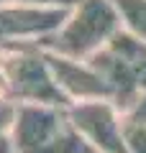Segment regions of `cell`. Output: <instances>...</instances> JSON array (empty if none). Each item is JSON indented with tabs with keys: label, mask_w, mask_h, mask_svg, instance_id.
<instances>
[{
	"label": "cell",
	"mask_w": 146,
	"mask_h": 153,
	"mask_svg": "<svg viewBox=\"0 0 146 153\" xmlns=\"http://www.w3.org/2000/svg\"><path fill=\"white\" fill-rule=\"evenodd\" d=\"M0 94L13 105L69 107L54 82L41 44L0 46Z\"/></svg>",
	"instance_id": "cell-1"
},
{
	"label": "cell",
	"mask_w": 146,
	"mask_h": 153,
	"mask_svg": "<svg viewBox=\"0 0 146 153\" xmlns=\"http://www.w3.org/2000/svg\"><path fill=\"white\" fill-rule=\"evenodd\" d=\"M123 28L113 0H77L67 10L62 28L49 38L44 49L69 59H92Z\"/></svg>",
	"instance_id": "cell-2"
},
{
	"label": "cell",
	"mask_w": 146,
	"mask_h": 153,
	"mask_svg": "<svg viewBox=\"0 0 146 153\" xmlns=\"http://www.w3.org/2000/svg\"><path fill=\"white\" fill-rule=\"evenodd\" d=\"M87 61L103 76L108 100L120 112H126L131 102L146 89V44L123 28L103 51H97Z\"/></svg>",
	"instance_id": "cell-3"
},
{
	"label": "cell",
	"mask_w": 146,
	"mask_h": 153,
	"mask_svg": "<svg viewBox=\"0 0 146 153\" xmlns=\"http://www.w3.org/2000/svg\"><path fill=\"white\" fill-rule=\"evenodd\" d=\"M67 128H69L67 107L16 105L11 143L16 153H56Z\"/></svg>",
	"instance_id": "cell-4"
},
{
	"label": "cell",
	"mask_w": 146,
	"mask_h": 153,
	"mask_svg": "<svg viewBox=\"0 0 146 153\" xmlns=\"http://www.w3.org/2000/svg\"><path fill=\"white\" fill-rule=\"evenodd\" d=\"M69 8H41L28 3H0V46L46 44L62 28Z\"/></svg>",
	"instance_id": "cell-5"
},
{
	"label": "cell",
	"mask_w": 146,
	"mask_h": 153,
	"mask_svg": "<svg viewBox=\"0 0 146 153\" xmlns=\"http://www.w3.org/2000/svg\"><path fill=\"white\" fill-rule=\"evenodd\" d=\"M67 117H69V125L90 146H95L97 151H103V153H128L123 112L110 100L69 105L67 107Z\"/></svg>",
	"instance_id": "cell-6"
},
{
	"label": "cell",
	"mask_w": 146,
	"mask_h": 153,
	"mask_svg": "<svg viewBox=\"0 0 146 153\" xmlns=\"http://www.w3.org/2000/svg\"><path fill=\"white\" fill-rule=\"evenodd\" d=\"M46 59H49L56 87L69 105L108 100V87L90 61L69 59V56L54 54V51H46Z\"/></svg>",
	"instance_id": "cell-7"
},
{
	"label": "cell",
	"mask_w": 146,
	"mask_h": 153,
	"mask_svg": "<svg viewBox=\"0 0 146 153\" xmlns=\"http://www.w3.org/2000/svg\"><path fill=\"white\" fill-rule=\"evenodd\" d=\"M118 8L123 31L133 33L146 44V0H113Z\"/></svg>",
	"instance_id": "cell-8"
},
{
	"label": "cell",
	"mask_w": 146,
	"mask_h": 153,
	"mask_svg": "<svg viewBox=\"0 0 146 153\" xmlns=\"http://www.w3.org/2000/svg\"><path fill=\"white\" fill-rule=\"evenodd\" d=\"M56 153H103V151H97L95 146H90V143L69 125L67 133H64V138H62V143H59V148H56Z\"/></svg>",
	"instance_id": "cell-9"
},
{
	"label": "cell",
	"mask_w": 146,
	"mask_h": 153,
	"mask_svg": "<svg viewBox=\"0 0 146 153\" xmlns=\"http://www.w3.org/2000/svg\"><path fill=\"white\" fill-rule=\"evenodd\" d=\"M123 120L131 123V125L146 128V89L133 100V102H131V107L123 112Z\"/></svg>",
	"instance_id": "cell-10"
},
{
	"label": "cell",
	"mask_w": 146,
	"mask_h": 153,
	"mask_svg": "<svg viewBox=\"0 0 146 153\" xmlns=\"http://www.w3.org/2000/svg\"><path fill=\"white\" fill-rule=\"evenodd\" d=\"M126 146L128 153H146V128L126 123Z\"/></svg>",
	"instance_id": "cell-11"
},
{
	"label": "cell",
	"mask_w": 146,
	"mask_h": 153,
	"mask_svg": "<svg viewBox=\"0 0 146 153\" xmlns=\"http://www.w3.org/2000/svg\"><path fill=\"white\" fill-rule=\"evenodd\" d=\"M13 117H16V105L0 94V143H3L8 135H11Z\"/></svg>",
	"instance_id": "cell-12"
},
{
	"label": "cell",
	"mask_w": 146,
	"mask_h": 153,
	"mask_svg": "<svg viewBox=\"0 0 146 153\" xmlns=\"http://www.w3.org/2000/svg\"><path fill=\"white\" fill-rule=\"evenodd\" d=\"M16 3H28V5H41V8H72L77 0H16Z\"/></svg>",
	"instance_id": "cell-13"
},
{
	"label": "cell",
	"mask_w": 146,
	"mask_h": 153,
	"mask_svg": "<svg viewBox=\"0 0 146 153\" xmlns=\"http://www.w3.org/2000/svg\"><path fill=\"white\" fill-rule=\"evenodd\" d=\"M0 153H16V148H13V143H11V135L0 143Z\"/></svg>",
	"instance_id": "cell-14"
},
{
	"label": "cell",
	"mask_w": 146,
	"mask_h": 153,
	"mask_svg": "<svg viewBox=\"0 0 146 153\" xmlns=\"http://www.w3.org/2000/svg\"><path fill=\"white\" fill-rule=\"evenodd\" d=\"M0 3H11V0H0Z\"/></svg>",
	"instance_id": "cell-15"
}]
</instances>
